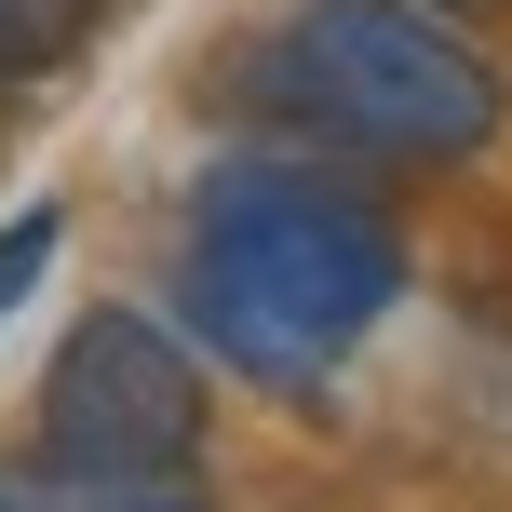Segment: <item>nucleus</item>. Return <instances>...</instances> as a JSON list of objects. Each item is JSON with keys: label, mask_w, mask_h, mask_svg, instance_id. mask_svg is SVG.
<instances>
[{"label": "nucleus", "mask_w": 512, "mask_h": 512, "mask_svg": "<svg viewBox=\"0 0 512 512\" xmlns=\"http://www.w3.org/2000/svg\"><path fill=\"white\" fill-rule=\"evenodd\" d=\"M405 297V243L364 189L310 162H216L189 189V256H176V324L256 391H324L364 351V324Z\"/></svg>", "instance_id": "f257e3e1"}, {"label": "nucleus", "mask_w": 512, "mask_h": 512, "mask_svg": "<svg viewBox=\"0 0 512 512\" xmlns=\"http://www.w3.org/2000/svg\"><path fill=\"white\" fill-rule=\"evenodd\" d=\"M283 122L337 135L364 162H472L499 135V68L472 54V27L418 14V0H297L283 41L256 54Z\"/></svg>", "instance_id": "f03ea898"}, {"label": "nucleus", "mask_w": 512, "mask_h": 512, "mask_svg": "<svg viewBox=\"0 0 512 512\" xmlns=\"http://www.w3.org/2000/svg\"><path fill=\"white\" fill-rule=\"evenodd\" d=\"M41 459L95 472H203V364L162 310H81L41 364Z\"/></svg>", "instance_id": "7ed1b4c3"}, {"label": "nucleus", "mask_w": 512, "mask_h": 512, "mask_svg": "<svg viewBox=\"0 0 512 512\" xmlns=\"http://www.w3.org/2000/svg\"><path fill=\"white\" fill-rule=\"evenodd\" d=\"M0 512H216L203 472H95V459H14Z\"/></svg>", "instance_id": "20e7f679"}, {"label": "nucleus", "mask_w": 512, "mask_h": 512, "mask_svg": "<svg viewBox=\"0 0 512 512\" xmlns=\"http://www.w3.org/2000/svg\"><path fill=\"white\" fill-rule=\"evenodd\" d=\"M95 14H108V0H0V81L68 68V54L95 41Z\"/></svg>", "instance_id": "39448f33"}, {"label": "nucleus", "mask_w": 512, "mask_h": 512, "mask_svg": "<svg viewBox=\"0 0 512 512\" xmlns=\"http://www.w3.org/2000/svg\"><path fill=\"white\" fill-rule=\"evenodd\" d=\"M54 243H68V203H14V216H0V324H14V310L41 297Z\"/></svg>", "instance_id": "423d86ee"}, {"label": "nucleus", "mask_w": 512, "mask_h": 512, "mask_svg": "<svg viewBox=\"0 0 512 512\" xmlns=\"http://www.w3.org/2000/svg\"><path fill=\"white\" fill-rule=\"evenodd\" d=\"M418 14H445V27H459V14H499V0H418Z\"/></svg>", "instance_id": "0eeeda50"}]
</instances>
